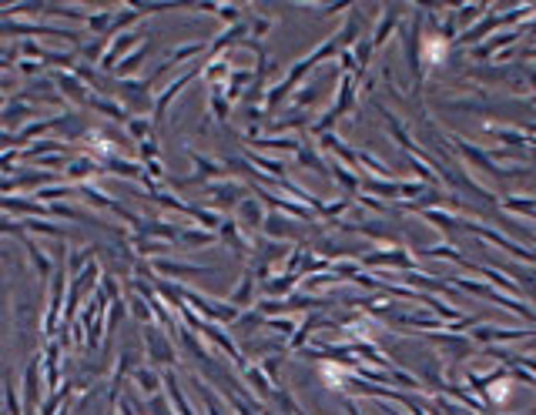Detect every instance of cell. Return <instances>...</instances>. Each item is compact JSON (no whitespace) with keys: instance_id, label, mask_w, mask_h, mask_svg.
<instances>
[{"instance_id":"3957f363","label":"cell","mask_w":536,"mask_h":415,"mask_svg":"<svg viewBox=\"0 0 536 415\" xmlns=\"http://www.w3.org/2000/svg\"><path fill=\"white\" fill-rule=\"evenodd\" d=\"M134 382L141 385L144 392H158V379H154L151 369H134Z\"/></svg>"},{"instance_id":"7a4b0ae2","label":"cell","mask_w":536,"mask_h":415,"mask_svg":"<svg viewBox=\"0 0 536 415\" xmlns=\"http://www.w3.org/2000/svg\"><path fill=\"white\" fill-rule=\"evenodd\" d=\"M91 108H98L101 114H108V118L114 121H128V111H124V104H118V101H108V98H88Z\"/></svg>"},{"instance_id":"5b68a950","label":"cell","mask_w":536,"mask_h":415,"mask_svg":"<svg viewBox=\"0 0 536 415\" xmlns=\"http://www.w3.org/2000/svg\"><path fill=\"white\" fill-rule=\"evenodd\" d=\"M141 61H144V47H141V51H134V57L121 61V64H118V74H128V71H134V67L141 64Z\"/></svg>"},{"instance_id":"9c48e42d","label":"cell","mask_w":536,"mask_h":415,"mask_svg":"<svg viewBox=\"0 0 536 415\" xmlns=\"http://www.w3.org/2000/svg\"><path fill=\"white\" fill-rule=\"evenodd\" d=\"M0 104H4V94H0Z\"/></svg>"},{"instance_id":"ba28073f","label":"cell","mask_w":536,"mask_h":415,"mask_svg":"<svg viewBox=\"0 0 536 415\" xmlns=\"http://www.w3.org/2000/svg\"><path fill=\"white\" fill-rule=\"evenodd\" d=\"M131 312H134V315H141V322H151V312H148L144 302H131Z\"/></svg>"},{"instance_id":"277c9868","label":"cell","mask_w":536,"mask_h":415,"mask_svg":"<svg viewBox=\"0 0 536 415\" xmlns=\"http://www.w3.org/2000/svg\"><path fill=\"white\" fill-rule=\"evenodd\" d=\"M81 164H67V175L71 178H84V175H94L98 171V164H91L88 158H77Z\"/></svg>"},{"instance_id":"6da1fadb","label":"cell","mask_w":536,"mask_h":415,"mask_svg":"<svg viewBox=\"0 0 536 415\" xmlns=\"http://www.w3.org/2000/svg\"><path fill=\"white\" fill-rule=\"evenodd\" d=\"M144 339H148V345H151V355L154 359H161V362H171L175 359V352H171V345H168V339H161L154 328L144 325Z\"/></svg>"},{"instance_id":"52a82bcc","label":"cell","mask_w":536,"mask_h":415,"mask_svg":"<svg viewBox=\"0 0 536 415\" xmlns=\"http://www.w3.org/2000/svg\"><path fill=\"white\" fill-rule=\"evenodd\" d=\"M181 238H185V245H191V248H195V245H208L211 235H205V231H185Z\"/></svg>"},{"instance_id":"8992f818","label":"cell","mask_w":536,"mask_h":415,"mask_svg":"<svg viewBox=\"0 0 536 415\" xmlns=\"http://www.w3.org/2000/svg\"><path fill=\"white\" fill-rule=\"evenodd\" d=\"M128 128H131V134L138 138V141H148V134H151L148 121H128Z\"/></svg>"}]
</instances>
